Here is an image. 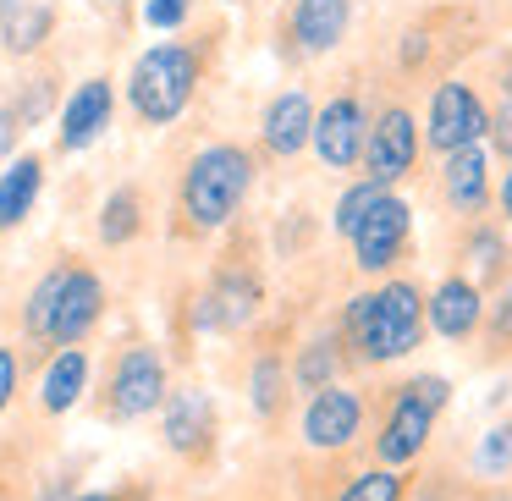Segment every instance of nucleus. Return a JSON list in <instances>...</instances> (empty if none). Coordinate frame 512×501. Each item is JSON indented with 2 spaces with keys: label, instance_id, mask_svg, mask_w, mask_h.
Segmentation results:
<instances>
[{
  "label": "nucleus",
  "instance_id": "obj_1",
  "mask_svg": "<svg viewBox=\"0 0 512 501\" xmlns=\"http://www.w3.org/2000/svg\"><path fill=\"white\" fill-rule=\"evenodd\" d=\"M424 325H430V298H424L419 281L391 276L380 287L347 298L342 309V342L353 347L364 364H397L413 347L424 342Z\"/></svg>",
  "mask_w": 512,
  "mask_h": 501
},
{
  "label": "nucleus",
  "instance_id": "obj_2",
  "mask_svg": "<svg viewBox=\"0 0 512 501\" xmlns=\"http://www.w3.org/2000/svg\"><path fill=\"white\" fill-rule=\"evenodd\" d=\"M254 188V155L243 144H204L182 171V215L193 232H215L243 210Z\"/></svg>",
  "mask_w": 512,
  "mask_h": 501
},
{
  "label": "nucleus",
  "instance_id": "obj_3",
  "mask_svg": "<svg viewBox=\"0 0 512 501\" xmlns=\"http://www.w3.org/2000/svg\"><path fill=\"white\" fill-rule=\"evenodd\" d=\"M446 402H452V386H446L441 375H419V380H402V386H391L386 413H380V430H375V441H369L375 463H380V468H408V463H419Z\"/></svg>",
  "mask_w": 512,
  "mask_h": 501
},
{
  "label": "nucleus",
  "instance_id": "obj_4",
  "mask_svg": "<svg viewBox=\"0 0 512 501\" xmlns=\"http://www.w3.org/2000/svg\"><path fill=\"white\" fill-rule=\"evenodd\" d=\"M193 89H199V50L188 45H155L133 61V78H127V100L144 116L149 127H166L188 111Z\"/></svg>",
  "mask_w": 512,
  "mask_h": 501
},
{
  "label": "nucleus",
  "instance_id": "obj_5",
  "mask_svg": "<svg viewBox=\"0 0 512 501\" xmlns=\"http://www.w3.org/2000/svg\"><path fill=\"white\" fill-rule=\"evenodd\" d=\"M479 138H490V111L479 100L474 83H435L430 94V116H424V144L435 155H457V149H474Z\"/></svg>",
  "mask_w": 512,
  "mask_h": 501
},
{
  "label": "nucleus",
  "instance_id": "obj_6",
  "mask_svg": "<svg viewBox=\"0 0 512 501\" xmlns=\"http://www.w3.org/2000/svg\"><path fill=\"white\" fill-rule=\"evenodd\" d=\"M419 166V122H413L408 105H386V111L369 122V138H364V177L391 188L402 182L408 171Z\"/></svg>",
  "mask_w": 512,
  "mask_h": 501
},
{
  "label": "nucleus",
  "instance_id": "obj_7",
  "mask_svg": "<svg viewBox=\"0 0 512 501\" xmlns=\"http://www.w3.org/2000/svg\"><path fill=\"white\" fill-rule=\"evenodd\" d=\"M408 237H413V210H408V199L386 193V199H380L375 210L364 215V226L347 237V243H353V265L364 270V276H386V270L397 265L402 254H408Z\"/></svg>",
  "mask_w": 512,
  "mask_h": 501
},
{
  "label": "nucleus",
  "instance_id": "obj_8",
  "mask_svg": "<svg viewBox=\"0 0 512 501\" xmlns=\"http://www.w3.org/2000/svg\"><path fill=\"white\" fill-rule=\"evenodd\" d=\"M166 358L155 347H127L111 369V419H144L166 408Z\"/></svg>",
  "mask_w": 512,
  "mask_h": 501
},
{
  "label": "nucleus",
  "instance_id": "obj_9",
  "mask_svg": "<svg viewBox=\"0 0 512 501\" xmlns=\"http://www.w3.org/2000/svg\"><path fill=\"white\" fill-rule=\"evenodd\" d=\"M364 138H369V116L353 94H336L314 111V155H320L325 171L364 166Z\"/></svg>",
  "mask_w": 512,
  "mask_h": 501
},
{
  "label": "nucleus",
  "instance_id": "obj_10",
  "mask_svg": "<svg viewBox=\"0 0 512 501\" xmlns=\"http://www.w3.org/2000/svg\"><path fill=\"white\" fill-rule=\"evenodd\" d=\"M358 435H364V397L353 386H342V380L314 391L309 408H303V441L314 452H347Z\"/></svg>",
  "mask_w": 512,
  "mask_h": 501
},
{
  "label": "nucleus",
  "instance_id": "obj_11",
  "mask_svg": "<svg viewBox=\"0 0 512 501\" xmlns=\"http://www.w3.org/2000/svg\"><path fill=\"white\" fill-rule=\"evenodd\" d=\"M105 309V287L94 270L83 265H67V281H61V298H56V314H50V342L56 347H78L83 336L94 331Z\"/></svg>",
  "mask_w": 512,
  "mask_h": 501
},
{
  "label": "nucleus",
  "instance_id": "obj_12",
  "mask_svg": "<svg viewBox=\"0 0 512 501\" xmlns=\"http://www.w3.org/2000/svg\"><path fill=\"white\" fill-rule=\"evenodd\" d=\"M485 325V292L474 276H446L430 292V331L446 342H468Z\"/></svg>",
  "mask_w": 512,
  "mask_h": 501
},
{
  "label": "nucleus",
  "instance_id": "obj_13",
  "mask_svg": "<svg viewBox=\"0 0 512 501\" xmlns=\"http://www.w3.org/2000/svg\"><path fill=\"white\" fill-rule=\"evenodd\" d=\"M259 133H265V149L281 160H292L298 149L314 144V100L303 89H281L276 100L259 116Z\"/></svg>",
  "mask_w": 512,
  "mask_h": 501
},
{
  "label": "nucleus",
  "instance_id": "obj_14",
  "mask_svg": "<svg viewBox=\"0 0 512 501\" xmlns=\"http://www.w3.org/2000/svg\"><path fill=\"white\" fill-rule=\"evenodd\" d=\"M111 111H116V94L105 78H89L72 89V100L61 105V149H89L94 138L111 127Z\"/></svg>",
  "mask_w": 512,
  "mask_h": 501
},
{
  "label": "nucleus",
  "instance_id": "obj_15",
  "mask_svg": "<svg viewBox=\"0 0 512 501\" xmlns=\"http://www.w3.org/2000/svg\"><path fill=\"white\" fill-rule=\"evenodd\" d=\"M441 193H446V210H452V215H479V210H485V204H490V155H485V144L446 155Z\"/></svg>",
  "mask_w": 512,
  "mask_h": 501
},
{
  "label": "nucleus",
  "instance_id": "obj_16",
  "mask_svg": "<svg viewBox=\"0 0 512 501\" xmlns=\"http://www.w3.org/2000/svg\"><path fill=\"white\" fill-rule=\"evenodd\" d=\"M347 28H353V0H298L292 6V39L309 56L336 50L347 39Z\"/></svg>",
  "mask_w": 512,
  "mask_h": 501
},
{
  "label": "nucleus",
  "instance_id": "obj_17",
  "mask_svg": "<svg viewBox=\"0 0 512 501\" xmlns=\"http://www.w3.org/2000/svg\"><path fill=\"white\" fill-rule=\"evenodd\" d=\"M259 314V281L248 270H226L221 287L199 298V325H215V331H243L248 320Z\"/></svg>",
  "mask_w": 512,
  "mask_h": 501
},
{
  "label": "nucleus",
  "instance_id": "obj_18",
  "mask_svg": "<svg viewBox=\"0 0 512 501\" xmlns=\"http://www.w3.org/2000/svg\"><path fill=\"white\" fill-rule=\"evenodd\" d=\"M160 430H166V446H171V452L199 457L204 446H210V430H215L210 397H204V391H171V397H166V419H160Z\"/></svg>",
  "mask_w": 512,
  "mask_h": 501
},
{
  "label": "nucleus",
  "instance_id": "obj_19",
  "mask_svg": "<svg viewBox=\"0 0 512 501\" xmlns=\"http://www.w3.org/2000/svg\"><path fill=\"white\" fill-rule=\"evenodd\" d=\"M39 188H45V160L39 155L6 160V171H0V232L28 221V210L39 204Z\"/></svg>",
  "mask_w": 512,
  "mask_h": 501
},
{
  "label": "nucleus",
  "instance_id": "obj_20",
  "mask_svg": "<svg viewBox=\"0 0 512 501\" xmlns=\"http://www.w3.org/2000/svg\"><path fill=\"white\" fill-rule=\"evenodd\" d=\"M83 386H89V353H83V347H61V353L45 364V375H39V408L45 413H72L78 397H83Z\"/></svg>",
  "mask_w": 512,
  "mask_h": 501
},
{
  "label": "nucleus",
  "instance_id": "obj_21",
  "mask_svg": "<svg viewBox=\"0 0 512 501\" xmlns=\"http://www.w3.org/2000/svg\"><path fill=\"white\" fill-rule=\"evenodd\" d=\"M336 375H342V336H314V342L298 347V358H292V386L298 391H325L336 386Z\"/></svg>",
  "mask_w": 512,
  "mask_h": 501
},
{
  "label": "nucleus",
  "instance_id": "obj_22",
  "mask_svg": "<svg viewBox=\"0 0 512 501\" xmlns=\"http://www.w3.org/2000/svg\"><path fill=\"white\" fill-rule=\"evenodd\" d=\"M408 496V479H402V468H364V474H353L342 490H336V501H402Z\"/></svg>",
  "mask_w": 512,
  "mask_h": 501
},
{
  "label": "nucleus",
  "instance_id": "obj_23",
  "mask_svg": "<svg viewBox=\"0 0 512 501\" xmlns=\"http://www.w3.org/2000/svg\"><path fill=\"white\" fill-rule=\"evenodd\" d=\"M287 386H292V369H281V358H259L254 375H248V397H254V408L265 413V419H276Z\"/></svg>",
  "mask_w": 512,
  "mask_h": 501
},
{
  "label": "nucleus",
  "instance_id": "obj_24",
  "mask_svg": "<svg viewBox=\"0 0 512 501\" xmlns=\"http://www.w3.org/2000/svg\"><path fill=\"white\" fill-rule=\"evenodd\" d=\"M386 193H391V188H380V182H369V177H364V182H353V188H347L342 199H336V215H331V226H336L342 237H353L358 226H364V215L375 210V204L386 199Z\"/></svg>",
  "mask_w": 512,
  "mask_h": 501
},
{
  "label": "nucleus",
  "instance_id": "obj_25",
  "mask_svg": "<svg viewBox=\"0 0 512 501\" xmlns=\"http://www.w3.org/2000/svg\"><path fill=\"white\" fill-rule=\"evenodd\" d=\"M12 12V6H6ZM50 34V12L45 6H17L12 17H6V50H17V56H28V50H39V39Z\"/></svg>",
  "mask_w": 512,
  "mask_h": 501
},
{
  "label": "nucleus",
  "instance_id": "obj_26",
  "mask_svg": "<svg viewBox=\"0 0 512 501\" xmlns=\"http://www.w3.org/2000/svg\"><path fill=\"white\" fill-rule=\"evenodd\" d=\"M138 232V193L133 188H116L105 199V215H100V237L105 243H127Z\"/></svg>",
  "mask_w": 512,
  "mask_h": 501
},
{
  "label": "nucleus",
  "instance_id": "obj_27",
  "mask_svg": "<svg viewBox=\"0 0 512 501\" xmlns=\"http://www.w3.org/2000/svg\"><path fill=\"white\" fill-rule=\"evenodd\" d=\"M61 281H67V265H56L34 292H28V309H23V325L34 336H50V314H56V298H61Z\"/></svg>",
  "mask_w": 512,
  "mask_h": 501
},
{
  "label": "nucleus",
  "instance_id": "obj_28",
  "mask_svg": "<svg viewBox=\"0 0 512 501\" xmlns=\"http://www.w3.org/2000/svg\"><path fill=\"white\" fill-rule=\"evenodd\" d=\"M474 463H479V474H512V419L490 424V430L479 435Z\"/></svg>",
  "mask_w": 512,
  "mask_h": 501
},
{
  "label": "nucleus",
  "instance_id": "obj_29",
  "mask_svg": "<svg viewBox=\"0 0 512 501\" xmlns=\"http://www.w3.org/2000/svg\"><path fill=\"white\" fill-rule=\"evenodd\" d=\"M463 254L474 259V276H496L501 259H507V243H501V232H490V226H474L463 243Z\"/></svg>",
  "mask_w": 512,
  "mask_h": 501
},
{
  "label": "nucleus",
  "instance_id": "obj_30",
  "mask_svg": "<svg viewBox=\"0 0 512 501\" xmlns=\"http://www.w3.org/2000/svg\"><path fill=\"white\" fill-rule=\"evenodd\" d=\"M485 342H490V353L512 347V281L496 292V303H485Z\"/></svg>",
  "mask_w": 512,
  "mask_h": 501
},
{
  "label": "nucleus",
  "instance_id": "obj_31",
  "mask_svg": "<svg viewBox=\"0 0 512 501\" xmlns=\"http://www.w3.org/2000/svg\"><path fill=\"white\" fill-rule=\"evenodd\" d=\"M144 23L149 28H182L188 23V0H144Z\"/></svg>",
  "mask_w": 512,
  "mask_h": 501
},
{
  "label": "nucleus",
  "instance_id": "obj_32",
  "mask_svg": "<svg viewBox=\"0 0 512 501\" xmlns=\"http://www.w3.org/2000/svg\"><path fill=\"white\" fill-rule=\"evenodd\" d=\"M490 144L512 160V100H501L496 111H490Z\"/></svg>",
  "mask_w": 512,
  "mask_h": 501
},
{
  "label": "nucleus",
  "instance_id": "obj_33",
  "mask_svg": "<svg viewBox=\"0 0 512 501\" xmlns=\"http://www.w3.org/2000/svg\"><path fill=\"white\" fill-rule=\"evenodd\" d=\"M12 397H17V353L0 347V413L12 408Z\"/></svg>",
  "mask_w": 512,
  "mask_h": 501
},
{
  "label": "nucleus",
  "instance_id": "obj_34",
  "mask_svg": "<svg viewBox=\"0 0 512 501\" xmlns=\"http://www.w3.org/2000/svg\"><path fill=\"white\" fill-rule=\"evenodd\" d=\"M17 127H23V122H17V111H6V105H0V160L12 155V144H17Z\"/></svg>",
  "mask_w": 512,
  "mask_h": 501
},
{
  "label": "nucleus",
  "instance_id": "obj_35",
  "mask_svg": "<svg viewBox=\"0 0 512 501\" xmlns=\"http://www.w3.org/2000/svg\"><path fill=\"white\" fill-rule=\"evenodd\" d=\"M496 204H501V221L512 226V166H507V177H501V188H496Z\"/></svg>",
  "mask_w": 512,
  "mask_h": 501
},
{
  "label": "nucleus",
  "instance_id": "obj_36",
  "mask_svg": "<svg viewBox=\"0 0 512 501\" xmlns=\"http://www.w3.org/2000/svg\"><path fill=\"white\" fill-rule=\"evenodd\" d=\"M78 501H138V496H127V490H83Z\"/></svg>",
  "mask_w": 512,
  "mask_h": 501
},
{
  "label": "nucleus",
  "instance_id": "obj_37",
  "mask_svg": "<svg viewBox=\"0 0 512 501\" xmlns=\"http://www.w3.org/2000/svg\"><path fill=\"white\" fill-rule=\"evenodd\" d=\"M501 94H507V100H512V56L501 61Z\"/></svg>",
  "mask_w": 512,
  "mask_h": 501
},
{
  "label": "nucleus",
  "instance_id": "obj_38",
  "mask_svg": "<svg viewBox=\"0 0 512 501\" xmlns=\"http://www.w3.org/2000/svg\"><path fill=\"white\" fill-rule=\"evenodd\" d=\"M479 501H512V496H507V490H485Z\"/></svg>",
  "mask_w": 512,
  "mask_h": 501
},
{
  "label": "nucleus",
  "instance_id": "obj_39",
  "mask_svg": "<svg viewBox=\"0 0 512 501\" xmlns=\"http://www.w3.org/2000/svg\"><path fill=\"white\" fill-rule=\"evenodd\" d=\"M0 501H6V496H0Z\"/></svg>",
  "mask_w": 512,
  "mask_h": 501
}]
</instances>
